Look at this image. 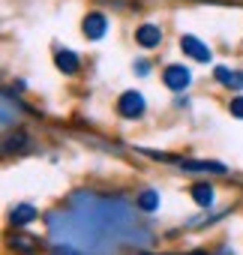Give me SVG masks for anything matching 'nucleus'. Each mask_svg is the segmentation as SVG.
<instances>
[{"mask_svg": "<svg viewBox=\"0 0 243 255\" xmlns=\"http://www.w3.org/2000/svg\"><path fill=\"white\" fill-rule=\"evenodd\" d=\"M69 213H48V234L57 252H108L120 243L150 246L153 234L135 222V213L120 198H96L90 192L72 195Z\"/></svg>", "mask_w": 243, "mask_h": 255, "instance_id": "nucleus-1", "label": "nucleus"}, {"mask_svg": "<svg viewBox=\"0 0 243 255\" xmlns=\"http://www.w3.org/2000/svg\"><path fill=\"white\" fill-rule=\"evenodd\" d=\"M144 108H147V102H144V96H141L138 90H126L123 96L117 99V114H120V117H126V120L141 117Z\"/></svg>", "mask_w": 243, "mask_h": 255, "instance_id": "nucleus-2", "label": "nucleus"}, {"mask_svg": "<svg viewBox=\"0 0 243 255\" xmlns=\"http://www.w3.org/2000/svg\"><path fill=\"white\" fill-rule=\"evenodd\" d=\"M162 81H165V87H168V90L183 93V90L192 84V72H189L186 66H168V69L162 72Z\"/></svg>", "mask_w": 243, "mask_h": 255, "instance_id": "nucleus-3", "label": "nucleus"}, {"mask_svg": "<svg viewBox=\"0 0 243 255\" xmlns=\"http://www.w3.org/2000/svg\"><path fill=\"white\" fill-rule=\"evenodd\" d=\"M81 30H84V36H87V39H102V36H105V30H108V18H105L102 12H87V18H84Z\"/></svg>", "mask_w": 243, "mask_h": 255, "instance_id": "nucleus-4", "label": "nucleus"}, {"mask_svg": "<svg viewBox=\"0 0 243 255\" xmlns=\"http://www.w3.org/2000/svg\"><path fill=\"white\" fill-rule=\"evenodd\" d=\"M180 48H183V54H189L192 60L210 63V48H207L201 39H195V36H180Z\"/></svg>", "mask_w": 243, "mask_h": 255, "instance_id": "nucleus-5", "label": "nucleus"}, {"mask_svg": "<svg viewBox=\"0 0 243 255\" xmlns=\"http://www.w3.org/2000/svg\"><path fill=\"white\" fill-rule=\"evenodd\" d=\"M135 42H138L141 48H159V42H162L159 24H141V27L135 30Z\"/></svg>", "mask_w": 243, "mask_h": 255, "instance_id": "nucleus-6", "label": "nucleus"}, {"mask_svg": "<svg viewBox=\"0 0 243 255\" xmlns=\"http://www.w3.org/2000/svg\"><path fill=\"white\" fill-rule=\"evenodd\" d=\"M213 75H216V81H219L222 87H228V90H243V72H240V69L216 66V69H213Z\"/></svg>", "mask_w": 243, "mask_h": 255, "instance_id": "nucleus-7", "label": "nucleus"}, {"mask_svg": "<svg viewBox=\"0 0 243 255\" xmlns=\"http://www.w3.org/2000/svg\"><path fill=\"white\" fill-rule=\"evenodd\" d=\"M54 63H57V69H60V72H66V75H75V72L81 69L78 54H75V51H69V48H60V51L54 54Z\"/></svg>", "mask_w": 243, "mask_h": 255, "instance_id": "nucleus-8", "label": "nucleus"}, {"mask_svg": "<svg viewBox=\"0 0 243 255\" xmlns=\"http://www.w3.org/2000/svg\"><path fill=\"white\" fill-rule=\"evenodd\" d=\"M36 219V207L33 204H18V207H12V213H9V222L12 225H27V222H33Z\"/></svg>", "mask_w": 243, "mask_h": 255, "instance_id": "nucleus-9", "label": "nucleus"}, {"mask_svg": "<svg viewBox=\"0 0 243 255\" xmlns=\"http://www.w3.org/2000/svg\"><path fill=\"white\" fill-rule=\"evenodd\" d=\"M192 201L198 207H210L213 204V186L210 183H195L192 186Z\"/></svg>", "mask_w": 243, "mask_h": 255, "instance_id": "nucleus-10", "label": "nucleus"}, {"mask_svg": "<svg viewBox=\"0 0 243 255\" xmlns=\"http://www.w3.org/2000/svg\"><path fill=\"white\" fill-rule=\"evenodd\" d=\"M180 168H183V171H210V174H225V165H219V162H189V159H183V162H180Z\"/></svg>", "mask_w": 243, "mask_h": 255, "instance_id": "nucleus-11", "label": "nucleus"}, {"mask_svg": "<svg viewBox=\"0 0 243 255\" xmlns=\"http://www.w3.org/2000/svg\"><path fill=\"white\" fill-rule=\"evenodd\" d=\"M138 210H144V213L159 210V192H153V189L141 192V195H138Z\"/></svg>", "mask_w": 243, "mask_h": 255, "instance_id": "nucleus-12", "label": "nucleus"}, {"mask_svg": "<svg viewBox=\"0 0 243 255\" xmlns=\"http://www.w3.org/2000/svg\"><path fill=\"white\" fill-rule=\"evenodd\" d=\"M228 111H231V117L243 120V96H234V99H231V105H228Z\"/></svg>", "mask_w": 243, "mask_h": 255, "instance_id": "nucleus-13", "label": "nucleus"}, {"mask_svg": "<svg viewBox=\"0 0 243 255\" xmlns=\"http://www.w3.org/2000/svg\"><path fill=\"white\" fill-rule=\"evenodd\" d=\"M12 246H18V249H33L36 243H33V237H12Z\"/></svg>", "mask_w": 243, "mask_h": 255, "instance_id": "nucleus-14", "label": "nucleus"}, {"mask_svg": "<svg viewBox=\"0 0 243 255\" xmlns=\"http://www.w3.org/2000/svg\"><path fill=\"white\" fill-rule=\"evenodd\" d=\"M12 147H24V135H15V138H6V150Z\"/></svg>", "mask_w": 243, "mask_h": 255, "instance_id": "nucleus-15", "label": "nucleus"}, {"mask_svg": "<svg viewBox=\"0 0 243 255\" xmlns=\"http://www.w3.org/2000/svg\"><path fill=\"white\" fill-rule=\"evenodd\" d=\"M135 69H138V75H147L150 63H147V60H135Z\"/></svg>", "mask_w": 243, "mask_h": 255, "instance_id": "nucleus-16", "label": "nucleus"}]
</instances>
